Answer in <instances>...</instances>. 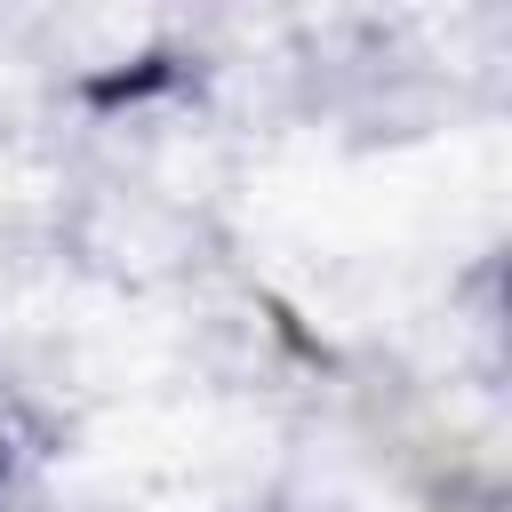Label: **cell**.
Instances as JSON below:
<instances>
[{
  "label": "cell",
  "mask_w": 512,
  "mask_h": 512,
  "mask_svg": "<svg viewBox=\"0 0 512 512\" xmlns=\"http://www.w3.org/2000/svg\"><path fill=\"white\" fill-rule=\"evenodd\" d=\"M0 480H8V448H0Z\"/></svg>",
  "instance_id": "1"
}]
</instances>
